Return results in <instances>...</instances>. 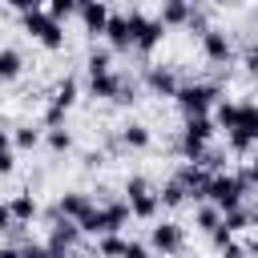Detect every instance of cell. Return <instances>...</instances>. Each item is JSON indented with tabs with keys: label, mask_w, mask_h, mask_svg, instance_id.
<instances>
[{
	"label": "cell",
	"mask_w": 258,
	"mask_h": 258,
	"mask_svg": "<svg viewBox=\"0 0 258 258\" xmlns=\"http://www.w3.org/2000/svg\"><path fill=\"white\" fill-rule=\"evenodd\" d=\"M246 181H242V173H234V169H222V173H210V185H206V202L218 210V214H230V210H238V206H246Z\"/></svg>",
	"instance_id": "6da1fadb"
},
{
	"label": "cell",
	"mask_w": 258,
	"mask_h": 258,
	"mask_svg": "<svg viewBox=\"0 0 258 258\" xmlns=\"http://www.w3.org/2000/svg\"><path fill=\"white\" fill-rule=\"evenodd\" d=\"M173 101H177V109L185 117H210L214 105L222 101V89L210 85V81H181L177 93H173Z\"/></svg>",
	"instance_id": "7a4b0ae2"
},
{
	"label": "cell",
	"mask_w": 258,
	"mask_h": 258,
	"mask_svg": "<svg viewBox=\"0 0 258 258\" xmlns=\"http://www.w3.org/2000/svg\"><path fill=\"white\" fill-rule=\"evenodd\" d=\"M214 133H218L214 117H185V125H181V137H177V149H181V157L198 165V161H202V153L210 149Z\"/></svg>",
	"instance_id": "3957f363"
},
{
	"label": "cell",
	"mask_w": 258,
	"mask_h": 258,
	"mask_svg": "<svg viewBox=\"0 0 258 258\" xmlns=\"http://www.w3.org/2000/svg\"><path fill=\"white\" fill-rule=\"evenodd\" d=\"M125 206H129V218H137V222H157L161 202H157V189L149 185V177L133 173V177L125 181Z\"/></svg>",
	"instance_id": "277c9868"
},
{
	"label": "cell",
	"mask_w": 258,
	"mask_h": 258,
	"mask_svg": "<svg viewBox=\"0 0 258 258\" xmlns=\"http://www.w3.org/2000/svg\"><path fill=\"white\" fill-rule=\"evenodd\" d=\"M20 24H24V32H28L36 44H44L48 52L64 48V24H56V20L44 12V4H36L32 12H24V16H20Z\"/></svg>",
	"instance_id": "5b68a950"
},
{
	"label": "cell",
	"mask_w": 258,
	"mask_h": 258,
	"mask_svg": "<svg viewBox=\"0 0 258 258\" xmlns=\"http://www.w3.org/2000/svg\"><path fill=\"white\" fill-rule=\"evenodd\" d=\"M129 28H133V52H141V56H149L165 40V24L157 16H145L141 8H129Z\"/></svg>",
	"instance_id": "8992f818"
},
{
	"label": "cell",
	"mask_w": 258,
	"mask_h": 258,
	"mask_svg": "<svg viewBox=\"0 0 258 258\" xmlns=\"http://www.w3.org/2000/svg\"><path fill=\"white\" fill-rule=\"evenodd\" d=\"M77 242H81V230H77V222H69V218H56V222H52V230H48V242H44V250H48V258H73V254H77Z\"/></svg>",
	"instance_id": "52a82bcc"
},
{
	"label": "cell",
	"mask_w": 258,
	"mask_h": 258,
	"mask_svg": "<svg viewBox=\"0 0 258 258\" xmlns=\"http://www.w3.org/2000/svg\"><path fill=\"white\" fill-rule=\"evenodd\" d=\"M149 250H157V254H177L181 246H185V230L177 226V222H153L149 226V242H145Z\"/></svg>",
	"instance_id": "ba28073f"
},
{
	"label": "cell",
	"mask_w": 258,
	"mask_h": 258,
	"mask_svg": "<svg viewBox=\"0 0 258 258\" xmlns=\"http://www.w3.org/2000/svg\"><path fill=\"white\" fill-rule=\"evenodd\" d=\"M109 40V52H129L133 48V28H129V12H109V24L101 32Z\"/></svg>",
	"instance_id": "9c48e42d"
},
{
	"label": "cell",
	"mask_w": 258,
	"mask_h": 258,
	"mask_svg": "<svg viewBox=\"0 0 258 258\" xmlns=\"http://www.w3.org/2000/svg\"><path fill=\"white\" fill-rule=\"evenodd\" d=\"M202 52H206V60H214V64H226L230 56H234V44H230V36H226V28H218V24H210L202 36Z\"/></svg>",
	"instance_id": "30bf717a"
},
{
	"label": "cell",
	"mask_w": 258,
	"mask_h": 258,
	"mask_svg": "<svg viewBox=\"0 0 258 258\" xmlns=\"http://www.w3.org/2000/svg\"><path fill=\"white\" fill-rule=\"evenodd\" d=\"M109 12H113V8H109L105 0H77V16H81V24H85L89 36H101V32H105Z\"/></svg>",
	"instance_id": "8fae6325"
},
{
	"label": "cell",
	"mask_w": 258,
	"mask_h": 258,
	"mask_svg": "<svg viewBox=\"0 0 258 258\" xmlns=\"http://www.w3.org/2000/svg\"><path fill=\"white\" fill-rule=\"evenodd\" d=\"M173 181L189 194V202H206V185H210V173L202 169V165H194V161H185L177 173H173Z\"/></svg>",
	"instance_id": "7c38bea8"
},
{
	"label": "cell",
	"mask_w": 258,
	"mask_h": 258,
	"mask_svg": "<svg viewBox=\"0 0 258 258\" xmlns=\"http://www.w3.org/2000/svg\"><path fill=\"white\" fill-rule=\"evenodd\" d=\"M93 206H97V202H93V194H85V189H69V194L56 198V214L69 218V222H81Z\"/></svg>",
	"instance_id": "4fadbf2b"
},
{
	"label": "cell",
	"mask_w": 258,
	"mask_h": 258,
	"mask_svg": "<svg viewBox=\"0 0 258 258\" xmlns=\"http://www.w3.org/2000/svg\"><path fill=\"white\" fill-rule=\"evenodd\" d=\"M145 85H149L157 97H173L181 81H177L173 69H165V64H149V69H145Z\"/></svg>",
	"instance_id": "5bb4252c"
},
{
	"label": "cell",
	"mask_w": 258,
	"mask_h": 258,
	"mask_svg": "<svg viewBox=\"0 0 258 258\" xmlns=\"http://www.w3.org/2000/svg\"><path fill=\"white\" fill-rule=\"evenodd\" d=\"M189 8H194L189 0H165V4L157 8V20L165 24V32H169V28H185V20H189Z\"/></svg>",
	"instance_id": "9a60e30c"
},
{
	"label": "cell",
	"mask_w": 258,
	"mask_h": 258,
	"mask_svg": "<svg viewBox=\"0 0 258 258\" xmlns=\"http://www.w3.org/2000/svg\"><path fill=\"white\" fill-rule=\"evenodd\" d=\"M20 73H24V56H20V48L4 44V48H0V85H12Z\"/></svg>",
	"instance_id": "2e32d148"
},
{
	"label": "cell",
	"mask_w": 258,
	"mask_h": 258,
	"mask_svg": "<svg viewBox=\"0 0 258 258\" xmlns=\"http://www.w3.org/2000/svg\"><path fill=\"white\" fill-rule=\"evenodd\" d=\"M149 141H153L149 125H141V121H125L121 125V145L125 149H149Z\"/></svg>",
	"instance_id": "e0dca14e"
},
{
	"label": "cell",
	"mask_w": 258,
	"mask_h": 258,
	"mask_svg": "<svg viewBox=\"0 0 258 258\" xmlns=\"http://www.w3.org/2000/svg\"><path fill=\"white\" fill-rule=\"evenodd\" d=\"M117 81H121V73H93V77H89V97L113 101V97H117Z\"/></svg>",
	"instance_id": "ac0fdd59"
},
{
	"label": "cell",
	"mask_w": 258,
	"mask_h": 258,
	"mask_svg": "<svg viewBox=\"0 0 258 258\" xmlns=\"http://www.w3.org/2000/svg\"><path fill=\"white\" fill-rule=\"evenodd\" d=\"M77 93H81L77 77H64V81L56 85V93H52V105H48V109H56V113H69V109L77 105Z\"/></svg>",
	"instance_id": "d6986e66"
},
{
	"label": "cell",
	"mask_w": 258,
	"mask_h": 258,
	"mask_svg": "<svg viewBox=\"0 0 258 258\" xmlns=\"http://www.w3.org/2000/svg\"><path fill=\"white\" fill-rule=\"evenodd\" d=\"M8 210H12V222H16V226H24V222H32V218L40 214V206H36L32 194H16V198L8 202Z\"/></svg>",
	"instance_id": "ffe728a7"
},
{
	"label": "cell",
	"mask_w": 258,
	"mask_h": 258,
	"mask_svg": "<svg viewBox=\"0 0 258 258\" xmlns=\"http://www.w3.org/2000/svg\"><path fill=\"white\" fill-rule=\"evenodd\" d=\"M101 214H105V226H109V234H121V226L129 222V206H125V198H117V202H105V206H101Z\"/></svg>",
	"instance_id": "44dd1931"
},
{
	"label": "cell",
	"mask_w": 258,
	"mask_h": 258,
	"mask_svg": "<svg viewBox=\"0 0 258 258\" xmlns=\"http://www.w3.org/2000/svg\"><path fill=\"white\" fill-rule=\"evenodd\" d=\"M194 226H198L202 234H214V230L222 226V214H218L210 202H198V210H194Z\"/></svg>",
	"instance_id": "7402d4cb"
},
{
	"label": "cell",
	"mask_w": 258,
	"mask_h": 258,
	"mask_svg": "<svg viewBox=\"0 0 258 258\" xmlns=\"http://www.w3.org/2000/svg\"><path fill=\"white\" fill-rule=\"evenodd\" d=\"M125 242H129L125 234H105V238H97V250L93 254L97 258H121L125 254Z\"/></svg>",
	"instance_id": "603a6c76"
},
{
	"label": "cell",
	"mask_w": 258,
	"mask_h": 258,
	"mask_svg": "<svg viewBox=\"0 0 258 258\" xmlns=\"http://www.w3.org/2000/svg\"><path fill=\"white\" fill-rule=\"evenodd\" d=\"M157 202L173 210V206H185V202H189V194H185V189H181V185H177V181L169 177V181H165V185L157 189Z\"/></svg>",
	"instance_id": "cb8c5ba5"
},
{
	"label": "cell",
	"mask_w": 258,
	"mask_h": 258,
	"mask_svg": "<svg viewBox=\"0 0 258 258\" xmlns=\"http://www.w3.org/2000/svg\"><path fill=\"white\" fill-rule=\"evenodd\" d=\"M12 145L16 149H36L40 145V129L36 125H16L12 129Z\"/></svg>",
	"instance_id": "d4e9b609"
},
{
	"label": "cell",
	"mask_w": 258,
	"mask_h": 258,
	"mask_svg": "<svg viewBox=\"0 0 258 258\" xmlns=\"http://www.w3.org/2000/svg\"><path fill=\"white\" fill-rule=\"evenodd\" d=\"M44 145L52 149V153H69L73 149V133L60 125V129H44Z\"/></svg>",
	"instance_id": "484cf974"
},
{
	"label": "cell",
	"mask_w": 258,
	"mask_h": 258,
	"mask_svg": "<svg viewBox=\"0 0 258 258\" xmlns=\"http://www.w3.org/2000/svg\"><path fill=\"white\" fill-rule=\"evenodd\" d=\"M222 226H226L230 234H242V230H250V206H238V210L222 214Z\"/></svg>",
	"instance_id": "4316f807"
},
{
	"label": "cell",
	"mask_w": 258,
	"mask_h": 258,
	"mask_svg": "<svg viewBox=\"0 0 258 258\" xmlns=\"http://www.w3.org/2000/svg\"><path fill=\"white\" fill-rule=\"evenodd\" d=\"M85 69H89V77L93 73H113V52L109 48H93L89 60H85Z\"/></svg>",
	"instance_id": "83f0119b"
},
{
	"label": "cell",
	"mask_w": 258,
	"mask_h": 258,
	"mask_svg": "<svg viewBox=\"0 0 258 258\" xmlns=\"http://www.w3.org/2000/svg\"><path fill=\"white\" fill-rule=\"evenodd\" d=\"M44 12H48L56 24H64L69 16H77V0H48V4H44Z\"/></svg>",
	"instance_id": "f1b7e54d"
},
{
	"label": "cell",
	"mask_w": 258,
	"mask_h": 258,
	"mask_svg": "<svg viewBox=\"0 0 258 258\" xmlns=\"http://www.w3.org/2000/svg\"><path fill=\"white\" fill-rule=\"evenodd\" d=\"M133 101H137V81H133V77H121V81H117L113 105H133Z\"/></svg>",
	"instance_id": "f546056e"
},
{
	"label": "cell",
	"mask_w": 258,
	"mask_h": 258,
	"mask_svg": "<svg viewBox=\"0 0 258 258\" xmlns=\"http://www.w3.org/2000/svg\"><path fill=\"white\" fill-rule=\"evenodd\" d=\"M121 258H153V250H149L145 242H137V238H129V242H125V254H121Z\"/></svg>",
	"instance_id": "4dcf8cb0"
},
{
	"label": "cell",
	"mask_w": 258,
	"mask_h": 258,
	"mask_svg": "<svg viewBox=\"0 0 258 258\" xmlns=\"http://www.w3.org/2000/svg\"><path fill=\"white\" fill-rule=\"evenodd\" d=\"M242 181H246V189H254V185H258V153H254V157H246V165H242Z\"/></svg>",
	"instance_id": "1f68e13d"
},
{
	"label": "cell",
	"mask_w": 258,
	"mask_h": 258,
	"mask_svg": "<svg viewBox=\"0 0 258 258\" xmlns=\"http://www.w3.org/2000/svg\"><path fill=\"white\" fill-rule=\"evenodd\" d=\"M230 242H234V234H230V230H226V226H218V230H214V234H210V246H214V250H218V254H222V250H226V246H230Z\"/></svg>",
	"instance_id": "d6a6232c"
},
{
	"label": "cell",
	"mask_w": 258,
	"mask_h": 258,
	"mask_svg": "<svg viewBox=\"0 0 258 258\" xmlns=\"http://www.w3.org/2000/svg\"><path fill=\"white\" fill-rule=\"evenodd\" d=\"M20 258H48L44 242H20Z\"/></svg>",
	"instance_id": "836d02e7"
},
{
	"label": "cell",
	"mask_w": 258,
	"mask_h": 258,
	"mask_svg": "<svg viewBox=\"0 0 258 258\" xmlns=\"http://www.w3.org/2000/svg\"><path fill=\"white\" fill-rule=\"evenodd\" d=\"M242 60H246V73H254V77H258V44H250Z\"/></svg>",
	"instance_id": "e575fe53"
},
{
	"label": "cell",
	"mask_w": 258,
	"mask_h": 258,
	"mask_svg": "<svg viewBox=\"0 0 258 258\" xmlns=\"http://www.w3.org/2000/svg\"><path fill=\"white\" fill-rule=\"evenodd\" d=\"M12 169H16V157H12V149H8V153H0V177H8Z\"/></svg>",
	"instance_id": "d590c367"
},
{
	"label": "cell",
	"mask_w": 258,
	"mask_h": 258,
	"mask_svg": "<svg viewBox=\"0 0 258 258\" xmlns=\"http://www.w3.org/2000/svg\"><path fill=\"white\" fill-rule=\"evenodd\" d=\"M222 258H246V246H242V242H230V246L222 250Z\"/></svg>",
	"instance_id": "8d00e7d4"
},
{
	"label": "cell",
	"mask_w": 258,
	"mask_h": 258,
	"mask_svg": "<svg viewBox=\"0 0 258 258\" xmlns=\"http://www.w3.org/2000/svg\"><path fill=\"white\" fill-rule=\"evenodd\" d=\"M16 222H12V210H8V202H0V230H12Z\"/></svg>",
	"instance_id": "74e56055"
},
{
	"label": "cell",
	"mask_w": 258,
	"mask_h": 258,
	"mask_svg": "<svg viewBox=\"0 0 258 258\" xmlns=\"http://www.w3.org/2000/svg\"><path fill=\"white\" fill-rule=\"evenodd\" d=\"M12 149V129H0V153Z\"/></svg>",
	"instance_id": "f35d334b"
},
{
	"label": "cell",
	"mask_w": 258,
	"mask_h": 258,
	"mask_svg": "<svg viewBox=\"0 0 258 258\" xmlns=\"http://www.w3.org/2000/svg\"><path fill=\"white\" fill-rule=\"evenodd\" d=\"M246 258H258V234H254V238L246 242Z\"/></svg>",
	"instance_id": "ab89813d"
},
{
	"label": "cell",
	"mask_w": 258,
	"mask_h": 258,
	"mask_svg": "<svg viewBox=\"0 0 258 258\" xmlns=\"http://www.w3.org/2000/svg\"><path fill=\"white\" fill-rule=\"evenodd\" d=\"M0 258H20V246H0Z\"/></svg>",
	"instance_id": "60d3db41"
},
{
	"label": "cell",
	"mask_w": 258,
	"mask_h": 258,
	"mask_svg": "<svg viewBox=\"0 0 258 258\" xmlns=\"http://www.w3.org/2000/svg\"><path fill=\"white\" fill-rule=\"evenodd\" d=\"M250 230H254V234H258V206H254V210H250Z\"/></svg>",
	"instance_id": "b9f144b4"
},
{
	"label": "cell",
	"mask_w": 258,
	"mask_h": 258,
	"mask_svg": "<svg viewBox=\"0 0 258 258\" xmlns=\"http://www.w3.org/2000/svg\"><path fill=\"white\" fill-rule=\"evenodd\" d=\"M73 258H97V254H73Z\"/></svg>",
	"instance_id": "7bdbcfd3"
}]
</instances>
